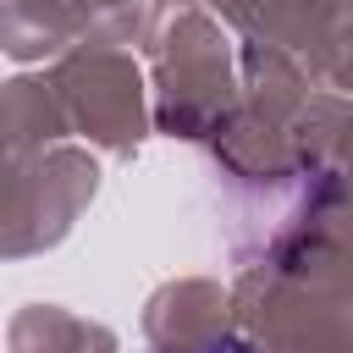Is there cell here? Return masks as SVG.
<instances>
[{"instance_id":"1","label":"cell","mask_w":353,"mask_h":353,"mask_svg":"<svg viewBox=\"0 0 353 353\" xmlns=\"http://www.w3.org/2000/svg\"><path fill=\"white\" fill-rule=\"evenodd\" d=\"M165 353H248L243 342H193V347H165Z\"/></svg>"}]
</instances>
